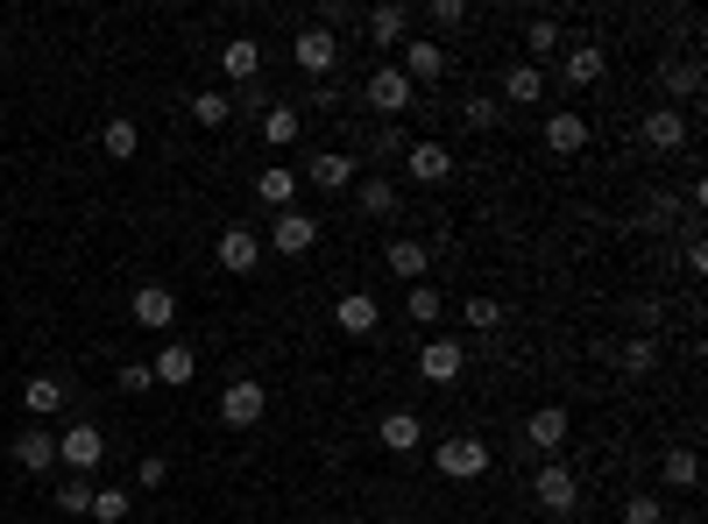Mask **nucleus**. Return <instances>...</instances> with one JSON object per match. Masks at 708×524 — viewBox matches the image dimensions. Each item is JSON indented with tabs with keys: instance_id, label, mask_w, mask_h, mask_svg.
Masks as SVG:
<instances>
[{
	"instance_id": "f257e3e1",
	"label": "nucleus",
	"mask_w": 708,
	"mask_h": 524,
	"mask_svg": "<svg viewBox=\"0 0 708 524\" xmlns=\"http://www.w3.org/2000/svg\"><path fill=\"white\" fill-rule=\"evenodd\" d=\"M100 461H107V433L92 418H79V425H64V433H57V468L64 475H100Z\"/></svg>"
},
{
	"instance_id": "f03ea898",
	"label": "nucleus",
	"mask_w": 708,
	"mask_h": 524,
	"mask_svg": "<svg viewBox=\"0 0 708 524\" xmlns=\"http://www.w3.org/2000/svg\"><path fill=\"white\" fill-rule=\"evenodd\" d=\"M439 475H447V482H482L489 468H496V454H489V446L482 439H475V433H453V439H439Z\"/></svg>"
},
{
	"instance_id": "7ed1b4c3",
	"label": "nucleus",
	"mask_w": 708,
	"mask_h": 524,
	"mask_svg": "<svg viewBox=\"0 0 708 524\" xmlns=\"http://www.w3.org/2000/svg\"><path fill=\"white\" fill-rule=\"evenodd\" d=\"M262 412H270V390H262L256 376H235L220 390V418L235 425V433H248V425H262Z\"/></svg>"
},
{
	"instance_id": "20e7f679",
	"label": "nucleus",
	"mask_w": 708,
	"mask_h": 524,
	"mask_svg": "<svg viewBox=\"0 0 708 524\" xmlns=\"http://www.w3.org/2000/svg\"><path fill=\"white\" fill-rule=\"evenodd\" d=\"M531 496H539V511H552V517H567L574 503H581V475H574L567 461H546V468L531 475Z\"/></svg>"
},
{
	"instance_id": "39448f33",
	"label": "nucleus",
	"mask_w": 708,
	"mask_h": 524,
	"mask_svg": "<svg viewBox=\"0 0 708 524\" xmlns=\"http://www.w3.org/2000/svg\"><path fill=\"white\" fill-rule=\"evenodd\" d=\"M397 57H405L397 71H405L411 86H432V79H447V71H453V57H447V43H439V36H411Z\"/></svg>"
},
{
	"instance_id": "423d86ee",
	"label": "nucleus",
	"mask_w": 708,
	"mask_h": 524,
	"mask_svg": "<svg viewBox=\"0 0 708 524\" xmlns=\"http://www.w3.org/2000/svg\"><path fill=\"white\" fill-rule=\"evenodd\" d=\"M361 92H369V107L382 113V121H397V113H411V79H405V71H397V65H376L369 71V86H361Z\"/></svg>"
},
{
	"instance_id": "0eeeda50",
	"label": "nucleus",
	"mask_w": 708,
	"mask_h": 524,
	"mask_svg": "<svg viewBox=\"0 0 708 524\" xmlns=\"http://www.w3.org/2000/svg\"><path fill=\"white\" fill-rule=\"evenodd\" d=\"M270 248H277V256H312V248H319V220L298 212V206H283L270 220Z\"/></svg>"
},
{
	"instance_id": "6e6552de",
	"label": "nucleus",
	"mask_w": 708,
	"mask_h": 524,
	"mask_svg": "<svg viewBox=\"0 0 708 524\" xmlns=\"http://www.w3.org/2000/svg\"><path fill=\"white\" fill-rule=\"evenodd\" d=\"M461 368H468V347H461V340H447V334H439V340L418 347V376L439 383V390H447V383H461Z\"/></svg>"
},
{
	"instance_id": "1a4fd4ad",
	"label": "nucleus",
	"mask_w": 708,
	"mask_h": 524,
	"mask_svg": "<svg viewBox=\"0 0 708 524\" xmlns=\"http://www.w3.org/2000/svg\"><path fill=\"white\" fill-rule=\"evenodd\" d=\"M128 313H136V326H149V334H170V326H178V290H170V284H142L136 298H128Z\"/></svg>"
},
{
	"instance_id": "9d476101",
	"label": "nucleus",
	"mask_w": 708,
	"mask_h": 524,
	"mask_svg": "<svg viewBox=\"0 0 708 524\" xmlns=\"http://www.w3.org/2000/svg\"><path fill=\"white\" fill-rule=\"evenodd\" d=\"M355 157L348 149H319V157H305V185H319V191H355Z\"/></svg>"
},
{
	"instance_id": "9b49d317",
	"label": "nucleus",
	"mask_w": 708,
	"mask_h": 524,
	"mask_svg": "<svg viewBox=\"0 0 708 524\" xmlns=\"http://www.w3.org/2000/svg\"><path fill=\"white\" fill-rule=\"evenodd\" d=\"M8 454H14V468H22V475H50L57 468V433H50V425H29V433H14Z\"/></svg>"
},
{
	"instance_id": "f8f14e48",
	"label": "nucleus",
	"mask_w": 708,
	"mask_h": 524,
	"mask_svg": "<svg viewBox=\"0 0 708 524\" xmlns=\"http://www.w3.org/2000/svg\"><path fill=\"white\" fill-rule=\"evenodd\" d=\"M369 43L390 57L411 43V8H397V0H382V8H369Z\"/></svg>"
},
{
	"instance_id": "ddd939ff",
	"label": "nucleus",
	"mask_w": 708,
	"mask_h": 524,
	"mask_svg": "<svg viewBox=\"0 0 708 524\" xmlns=\"http://www.w3.org/2000/svg\"><path fill=\"white\" fill-rule=\"evenodd\" d=\"M291 57H298V71H312V79H333V65H340V43H333L327 29H298Z\"/></svg>"
},
{
	"instance_id": "4468645a",
	"label": "nucleus",
	"mask_w": 708,
	"mask_h": 524,
	"mask_svg": "<svg viewBox=\"0 0 708 524\" xmlns=\"http://www.w3.org/2000/svg\"><path fill=\"white\" fill-rule=\"evenodd\" d=\"M333 326H340V334H348V340H369L376 326H382V305L369 298V290H348V298L333 305Z\"/></svg>"
},
{
	"instance_id": "2eb2a0df",
	"label": "nucleus",
	"mask_w": 708,
	"mask_h": 524,
	"mask_svg": "<svg viewBox=\"0 0 708 524\" xmlns=\"http://www.w3.org/2000/svg\"><path fill=\"white\" fill-rule=\"evenodd\" d=\"M567 433H574V418L560 412V404H539V412L525 418V439L539 446V454H552V461H560V446H567Z\"/></svg>"
},
{
	"instance_id": "dca6fc26",
	"label": "nucleus",
	"mask_w": 708,
	"mask_h": 524,
	"mask_svg": "<svg viewBox=\"0 0 708 524\" xmlns=\"http://www.w3.org/2000/svg\"><path fill=\"white\" fill-rule=\"evenodd\" d=\"M149 376H157V383H170V390H185V383L199 376V347H191V340H170V347H157Z\"/></svg>"
},
{
	"instance_id": "f3484780",
	"label": "nucleus",
	"mask_w": 708,
	"mask_h": 524,
	"mask_svg": "<svg viewBox=\"0 0 708 524\" xmlns=\"http://www.w3.org/2000/svg\"><path fill=\"white\" fill-rule=\"evenodd\" d=\"M256 263H262V235H256V227H227V235H220V269H227V277H248Z\"/></svg>"
},
{
	"instance_id": "a211bd4d",
	"label": "nucleus",
	"mask_w": 708,
	"mask_h": 524,
	"mask_svg": "<svg viewBox=\"0 0 708 524\" xmlns=\"http://www.w3.org/2000/svg\"><path fill=\"white\" fill-rule=\"evenodd\" d=\"M405 170H411L418 185H447L453 178V149L447 142H411L405 149Z\"/></svg>"
},
{
	"instance_id": "6ab92c4d",
	"label": "nucleus",
	"mask_w": 708,
	"mask_h": 524,
	"mask_svg": "<svg viewBox=\"0 0 708 524\" xmlns=\"http://www.w3.org/2000/svg\"><path fill=\"white\" fill-rule=\"evenodd\" d=\"M546 149L552 157H581L588 149V113H546Z\"/></svg>"
},
{
	"instance_id": "aec40b11",
	"label": "nucleus",
	"mask_w": 708,
	"mask_h": 524,
	"mask_svg": "<svg viewBox=\"0 0 708 524\" xmlns=\"http://www.w3.org/2000/svg\"><path fill=\"white\" fill-rule=\"evenodd\" d=\"M645 142H652L659 157H674V149L687 142V113L680 107H652V113H645Z\"/></svg>"
},
{
	"instance_id": "412c9836",
	"label": "nucleus",
	"mask_w": 708,
	"mask_h": 524,
	"mask_svg": "<svg viewBox=\"0 0 708 524\" xmlns=\"http://www.w3.org/2000/svg\"><path fill=\"white\" fill-rule=\"evenodd\" d=\"M64 404H71V397H64V383H57V376H29V383H22V412H29L36 425L57 418Z\"/></svg>"
},
{
	"instance_id": "4be33fe9",
	"label": "nucleus",
	"mask_w": 708,
	"mask_h": 524,
	"mask_svg": "<svg viewBox=\"0 0 708 524\" xmlns=\"http://www.w3.org/2000/svg\"><path fill=\"white\" fill-rule=\"evenodd\" d=\"M220 71H227L235 86H256V71H262V43H256V36H235V43L220 50Z\"/></svg>"
},
{
	"instance_id": "5701e85b",
	"label": "nucleus",
	"mask_w": 708,
	"mask_h": 524,
	"mask_svg": "<svg viewBox=\"0 0 708 524\" xmlns=\"http://www.w3.org/2000/svg\"><path fill=\"white\" fill-rule=\"evenodd\" d=\"M382 269H390V277H405V284H418L432 269V256H426V241H390L382 248Z\"/></svg>"
},
{
	"instance_id": "b1692460",
	"label": "nucleus",
	"mask_w": 708,
	"mask_h": 524,
	"mask_svg": "<svg viewBox=\"0 0 708 524\" xmlns=\"http://www.w3.org/2000/svg\"><path fill=\"white\" fill-rule=\"evenodd\" d=\"M355 206H361V212H376V220H390V212L405 206V191H397L390 178H355Z\"/></svg>"
},
{
	"instance_id": "393cba45",
	"label": "nucleus",
	"mask_w": 708,
	"mask_h": 524,
	"mask_svg": "<svg viewBox=\"0 0 708 524\" xmlns=\"http://www.w3.org/2000/svg\"><path fill=\"white\" fill-rule=\"evenodd\" d=\"M426 446V425H418L411 412H390L382 418V454H418Z\"/></svg>"
},
{
	"instance_id": "a878e982",
	"label": "nucleus",
	"mask_w": 708,
	"mask_h": 524,
	"mask_svg": "<svg viewBox=\"0 0 708 524\" xmlns=\"http://www.w3.org/2000/svg\"><path fill=\"white\" fill-rule=\"evenodd\" d=\"M298 135H305V113H298V107H277V100H270V113H262V142H270V149H291Z\"/></svg>"
},
{
	"instance_id": "bb28decb",
	"label": "nucleus",
	"mask_w": 708,
	"mask_h": 524,
	"mask_svg": "<svg viewBox=\"0 0 708 524\" xmlns=\"http://www.w3.org/2000/svg\"><path fill=\"white\" fill-rule=\"evenodd\" d=\"M256 199L270 206V212H283V206L298 199V170H283V164H270V170H262V178H256Z\"/></svg>"
},
{
	"instance_id": "cd10ccee",
	"label": "nucleus",
	"mask_w": 708,
	"mask_h": 524,
	"mask_svg": "<svg viewBox=\"0 0 708 524\" xmlns=\"http://www.w3.org/2000/svg\"><path fill=\"white\" fill-rule=\"evenodd\" d=\"M100 149H107L113 164H128V157H136V149H142V128L128 121V113H113V121L100 128Z\"/></svg>"
},
{
	"instance_id": "c85d7f7f",
	"label": "nucleus",
	"mask_w": 708,
	"mask_h": 524,
	"mask_svg": "<svg viewBox=\"0 0 708 524\" xmlns=\"http://www.w3.org/2000/svg\"><path fill=\"white\" fill-rule=\"evenodd\" d=\"M602 71H609V57L596 43H574L567 50V86H602Z\"/></svg>"
},
{
	"instance_id": "c756f323",
	"label": "nucleus",
	"mask_w": 708,
	"mask_h": 524,
	"mask_svg": "<svg viewBox=\"0 0 708 524\" xmlns=\"http://www.w3.org/2000/svg\"><path fill=\"white\" fill-rule=\"evenodd\" d=\"M503 100H510V107H539V100H546V71H539V65H518V71L503 79Z\"/></svg>"
},
{
	"instance_id": "7c9ffc66",
	"label": "nucleus",
	"mask_w": 708,
	"mask_h": 524,
	"mask_svg": "<svg viewBox=\"0 0 708 524\" xmlns=\"http://www.w3.org/2000/svg\"><path fill=\"white\" fill-rule=\"evenodd\" d=\"M617 362H624V376H652V368H659V340L652 334H630L617 347Z\"/></svg>"
},
{
	"instance_id": "2f4dec72",
	"label": "nucleus",
	"mask_w": 708,
	"mask_h": 524,
	"mask_svg": "<svg viewBox=\"0 0 708 524\" xmlns=\"http://www.w3.org/2000/svg\"><path fill=\"white\" fill-rule=\"evenodd\" d=\"M525 50H531V65H539V71H546V57H552V50H560V22H552V14H539V22H531V29H525Z\"/></svg>"
},
{
	"instance_id": "473e14b6",
	"label": "nucleus",
	"mask_w": 708,
	"mask_h": 524,
	"mask_svg": "<svg viewBox=\"0 0 708 524\" xmlns=\"http://www.w3.org/2000/svg\"><path fill=\"white\" fill-rule=\"evenodd\" d=\"M191 121H199V128H227V121H235V100H227V92H199V100H191Z\"/></svg>"
},
{
	"instance_id": "72a5a7b5",
	"label": "nucleus",
	"mask_w": 708,
	"mask_h": 524,
	"mask_svg": "<svg viewBox=\"0 0 708 524\" xmlns=\"http://www.w3.org/2000/svg\"><path fill=\"white\" fill-rule=\"evenodd\" d=\"M57 511L92 517V482H86V475H64V482H57Z\"/></svg>"
},
{
	"instance_id": "f704fd0d",
	"label": "nucleus",
	"mask_w": 708,
	"mask_h": 524,
	"mask_svg": "<svg viewBox=\"0 0 708 524\" xmlns=\"http://www.w3.org/2000/svg\"><path fill=\"white\" fill-rule=\"evenodd\" d=\"M439 305H447V298H439L432 284H411V290H405V313H411L418 326H439Z\"/></svg>"
},
{
	"instance_id": "c9c22d12",
	"label": "nucleus",
	"mask_w": 708,
	"mask_h": 524,
	"mask_svg": "<svg viewBox=\"0 0 708 524\" xmlns=\"http://www.w3.org/2000/svg\"><path fill=\"white\" fill-rule=\"evenodd\" d=\"M128 511H136L128 490H92V517H100V524H128Z\"/></svg>"
},
{
	"instance_id": "e433bc0d",
	"label": "nucleus",
	"mask_w": 708,
	"mask_h": 524,
	"mask_svg": "<svg viewBox=\"0 0 708 524\" xmlns=\"http://www.w3.org/2000/svg\"><path fill=\"white\" fill-rule=\"evenodd\" d=\"M468 326H475V334H496V326H503V305H496L489 290H475V298H468Z\"/></svg>"
},
{
	"instance_id": "4c0bfd02",
	"label": "nucleus",
	"mask_w": 708,
	"mask_h": 524,
	"mask_svg": "<svg viewBox=\"0 0 708 524\" xmlns=\"http://www.w3.org/2000/svg\"><path fill=\"white\" fill-rule=\"evenodd\" d=\"M666 482H674V490H695V482H701V461L687 454V446H674V454H666Z\"/></svg>"
},
{
	"instance_id": "58836bf2",
	"label": "nucleus",
	"mask_w": 708,
	"mask_h": 524,
	"mask_svg": "<svg viewBox=\"0 0 708 524\" xmlns=\"http://www.w3.org/2000/svg\"><path fill=\"white\" fill-rule=\"evenodd\" d=\"M405 149H411V135L397 128V121H382V128H376V157H382V164H405Z\"/></svg>"
},
{
	"instance_id": "ea45409f",
	"label": "nucleus",
	"mask_w": 708,
	"mask_h": 524,
	"mask_svg": "<svg viewBox=\"0 0 708 524\" xmlns=\"http://www.w3.org/2000/svg\"><path fill=\"white\" fill-rule=\"evenodd\" d=\"M461 121H468V128H475V135H489V128H496V121H503V113H496V100H489V92H475V100H468V107H461Z\"/></svg>"
},
{
	"instance_id": "a19ab883",
	"label": "nucleus",
	"mask_w": 708,
	"mask_h": 524,
	"mask_svg": "<svg viewBox=\"0 0 708 524\" xmlns=\"http://www.w3.org/2000/svg\"><path fill=\"white\" fill-rule=\"evenodd\" d=\"M426 22L432 29H461L468 22V0H426Z\"/></svg>"
},
{
	"instance_id": "79ce46f5",
	"label": "nucleus",
	"mask_w": 708,
	"mask_h": 524,
	"mask_svg": "<svg viewBox=\"0 0 708 524\" xmlns=\"http://www.w3.org/2000/svg\"><path fill=\"white\" fill-rule=\"evenodd\" d=\"M659 86L666 92H701V65H659Z\"/></svg>"
},
{
	"instance_id": "37998d69",
	"label": "nucleus",
	"mask_w": 708,
	"mask_h": 524,
	"mask_svg": "<svg viewBox=\"0 0 708 524\" xmlns=\"http://www.w3.org/2000/svg\"><path fill=\"white\" fill-rule=\"evenodd\" d=\"M624 524H666V503L659 496H630L624 503Z\"/></svg>"
},
{
	"instance_id": "c03bdc74",
	"label": "nucleus",
	"mask_w": 708,
	"mask_h": 524,
	"mask_svg": "<svg viewBox=\"0 0 708 524\" xmlns=\"http://www.w3.org/2000/svg\"><path fill=\"white\" fill-rule=\"evenodd\" d=\"M163 475H170L163 454H142V461H136V482H142V490H163Z\"/></svg>"
},
{
	"instance_id": "a18cd8bd",
	"label": "nucleus",
	"mask_w": 708,
	"mask_h": 524,
	"mask_svg": "<svg viewBox=\"0 0 708 524\" xmlns=\"http://www.w3.org/2000/svg\"><path fill=\"white\" fill-rule=\"evenodd\" d=\"M121 390H136V397H142V390H157V376H149V362H128V368H121Z\"/></svg>"
},
{
	"instance_id": "49530a36",
	"label": "nucleus",
	"mask_w": 708,
	"mask_h": 524,
	"mask_svg": "<svg viewBox=\"0 0 708 524\" xmlns=\"http://www.w3.org/2000/svg\"><path fill=\"white\" fill-rule=\"evenodd\" d=\"M340 22H355V8H348V0H327V8H319V22H312V29H327V36H333Z\"/></svg>"
},
{
	"instance_id": "de8ad7c7",
	"label": "nucleus",
	"mask_w": 708,
	"mask_h": 524,
	"mask_svg": "<svg viewBox=\"0 0 708 524\" xmlns=\"http://www.w3.org/2000/svg\"><path fill=\"white\" fill-rule=\"evenodd\" d=\"M235 107H248V113H270V92H262V86H241V100Z\"/></svg>"
},
{
	"instance_id": "09e8293b",
	"label": "nucleus",
	"mask_w": 708,
	"mask_h": 524,
	"mask_svg": "<svg viewBox=\"0 0 708 524\" xmlns=\"http://www.w3.org/2000/svg\"><path fill=\"white\" fill-rule=\"evenodd\" d=\"M674 524H701V517H674Z\"/></svg>"
},
{
	"instance_id": "8fccbe9b",
	"label": "nucleus",
	"mask_w": 708,
	"mask_h": 524,
	"mask_svg": "<svg viewBox=\"0 0 708 524\" xmlns=\"http://www.w3.org/2000/svg\"><path fill=\"white\" fill-rule=\"evenodd\" d=\"M0 277H8V263H0Z\"/></svg>"
},
{
	"instance_id": "3c124183",
	"label": "nucleus",
	"mask_w": 708,
	"mask_h": 524,
	"mask_svg": "<svg viewBox=\"0 0 708 524\" xmlns=\"http://www.w3.org/2000/svg\"><path fill=\"white\" fill-rule=\"evenodd\" d=\"M382 524H397V517H382Z\"/></svg>"
}]
</instances>
